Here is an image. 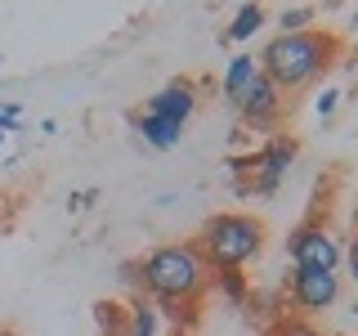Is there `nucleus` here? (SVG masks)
<instances>
[{"label":"nucleus","mask_w":358,"mask_h":336,"mask_svg":"<svg viewBox=\"0 0 358 336\" xmlns=\"http://www.w3.org/2000/svg\"><path fill=\"white\" fill-rule=\"evenodd\" d=\"M341 36L327 27H309V31H296V36H268L264 50L255 54L260 63V76H268L278 90H305L313 85L327 67L341 63Z\"/></svg>","instance_id":"nucleus-1"},{"label":"nucleus","mask_w":358,"mask_h":336,"mask_svg":"<svg viewBox=\"0 0 358 336\" xmlns=\"http://www.w3.org/2000/svg\"><path fill=\"white\" fill-rule=\"evenodd\" d=\"M139 287H148L157 305H193L210 283V265L201 260L197 242H166L139 260Z\"/></svg>","instance_id":"nucleus-2"},{"label":"nucleus","mask_w":358,"mask_h":336,"mask_svg":"<svg viewBox=\"0 0 358 336\" xmlns=\"http://www.w3.org/2000/svg\"><path fill=\"white\" fill-rule=\"evenodd\" d=\"M264 246V224L255 216H242V211H220L201 224L197 233V251L210 269H246L260 255Z\"/></svg>","instance_id":"nucleus-3"},{"label":"nucleus","mask_w":358,"mask_h":336,"mask_svg":"<svg viewBox=\"0 0 358 336\" xmlns=\"http://www.w3.org/2000/svg\"><path fill=\"white\" fill-rule=\"evenodd\" d=\"M287 260H291V269H322V274H336L341 260H345V246L331 229H322V224H300L287 238Z\"/></svg>","instance_id":"nucleus-4"},{"label":"nucleus","mask_w":358,"mask_h":336,"mask_svg":"<svg viewBox=\"0 0 358 336\" xmlns=\"http://www.w3.org/2000/svg\"><path fill=\"white\" fill-rule=\"evenodd\" d=\"M291 300L305 314H322L341 300V274H322V269H291Z\"/></svg>","instance_id":"nucleus-5"},{"label":"nucleus","mask_w":358,"mask_h":336,"mask_svg":"<svg viewBox=\"0 0 358 336\" xmlns=\"http://www.w3.org/2000/svg\"><path fill=\"white\" fill-rule=\"evenodd\" d=\"M296 153H300V144L291 139V134H278V139H268L260 153H255V193L268 197V193H278V184H282V175L291 171V162H296Z\"/></svg>","instance_id":"nucleus-6"},{"label":"nucleus","mask_w":358,"mask_h":336,"mask_svg":"<svg viewBox=\"0 0 358 336\" xmlns=\"http://www.w3.org/2000/svg\"><path fill=\"white\" fill-rule=\"evenodd\" d=\"M282 90H278L268 76H255L251 81V90L238 99V112H242V121L251 130H273L278 126V117H282Z\"/></svg>","instance_id":"nucleus-7"},{"label":"nucleus","mask_w":358,"mask_h":336,"mask_svg":"<svg viewBox=\"0 0 358 336\" xmlns=\"http://www.w3.org/2000/svg\"><path fill=\"white\" fill-rule=\"evenodd\" d=\"M143 112H148V117H162V121H171V126L184 130L188 117L197 112V85H193V81H171V85H162V90L148 99V104H143Z\"/></svg>","instance_id":"nucleus-8"},{"label":"nucleus","mask_w":358,"mask_h":336,"mask_svg":"<svg viewBox=\"0 0 358 336\" xmlns=\"http://www.w3.org/2000/svg\"><path fill=\"white\" fill-rule=\"evenodd\" d=\"M130 126L139 130V139L157 153H171V148H179V139H184L179 126H171V121H162V117H148V112H130Z\"/></svg>","instance_id":"nucleus-9"},{"label":"nucleus","mask_w":358,"mask_h":336,"mask_svg":"<svg viewBox=\"0 0 358 336\" xmlns=\"http://www.w3.org/2000/svg\"><path fill=\"white\" fill-rule=\"evenodd\" d=\"M255 76H260V63H255V54H233L229 67H224V81H220L224 99H229V104H238L246 90H251Z\"/></svg>","instance_id":"nucleus-10"},{"label":"nucleus","mask_w":358,"mask_h":336,"mask_svg":"<svg viewBox=\"0 0 358 336\" xmlns=\"http://www.w3.org/2000/svg\"><path fill=\"white\" fill-rule=\"evenodd\" d=\"M264 5H242L238 14H233L229 22V31H224V41H233V45H242V41H251L255 31H264Z\"/></svg>","instance_id":"nucleus-11"},{"label":"nucleus","mask_w":358,"mask_h":336,"mask_svg":"<svg viewBox=\"0 0 358 336\" xmlns=\"http://www.w3.org/2000/svg\"><path fill=\"white\" fill-rule=\"evenodd\" d=\"M157 332H162V314H157V305H148V300L126 305V332L121 336H157Z\"/></svg>","instance_id":"nucleus-12"},{"label":"nucleus","mask_w":358,"mask_h":336,"mask_svg":"<svg viewBox=\"0 0 358 336\" xmlns=\"http://www.w3.org/2000/svg\"><path fill=\"white\" fill-rule=\"evenodd\" d=\"M318 22V5H287L278 14V36H296V31H309Z\"/></svg>","instance_id":"nucleus-13"},{"label":"nucleus","mask_w":358,"mask_h":336,"mask_svg":"<svg viewBox=\"0 0 358 336\" xmlns=\"http://www.w3.org/2000/svg\"><path fill=\"white\" fill-rule=\"evenodd\" d=\"M94 323H99V336H121L126 332V305L121 300H99Z\"/></svg>","instance_id":"nucleus-14"},{"label":"nucleus","mask_w":358,"mask_h":336,"mask_svg":"<svg viewBox=\"0 0 358 336\" xmlns=\"http://www.w3.org/2000/svg\"><path fill=\"white\" fill-rule=\"evenodd\" d=\"M215 283H220V291L233 300V305H242V300L251 296V291H246V274H242V269H220Z\"/></svg>","instance_id":"nucleus-15"},{"label":"nucleus","mask_w":358,"mask_h":336,"mask_svg":"<svg viewBox=\"0 0 358 336\" xmlns=\"http://www.w3.org/2000/svg\"><path fill=\"white\" fill-rule=\"evenodd\" d=\"M22 121V108L18 104H0V134H14Z\"/></svg>","instance_id":"nucleus-16"},{"label":"nucleus","mask_w":358,"mask_h":336,"mask_svg":"<svg viewBox=\"0 0 358 336\" xmlns=\"http://www.w3.org/2000/svg\"><path fill=\"white\" fill-rule=\"evenodd\" d=\"M336 108H341V90H322L318 104H313V112H318V117H331Z\"/></svg>","instance_id":"nucleus-17"},{"label":"nucleus","mask_w":358,"mask_h":336,"mask_svg":"<svg viewBox=\"0 0 358 336\" xmlns=\"http://www.w3.org/2000/svg\"><path fill=\"white\" fill-rule=\"evenodd\" d=\"M282 336H318V332H313V328H300V323H287Z\"/></svg>","instance_id":"nucleus-18"},{"label":"nucleus","mask_w":358,"mask_h":336,"mask_svg":"<svg viewBox=\"0 0 358 336\" xmlns=\"http://www.w3.org/2000/svg\"><path fill=\"white\" fill-rule=\"evenodd\" d=\"M0 336H14V332H9V328H0Z\"/></svg>","instance_id":"nucleus-19"},{"label":"nucleus","mask_w":358,"mask_h":336,"mask_svg":"<svg viewBox=\"0 0 358 336\" xmlns=\"http://www.w3.org/2000/svg\"><path fill=\"white\" fill-rule=\"evenodd\" d=\"M5 139H9V134H0V148H5Z\"/></svg>","instance_id":"nucleus-20"},{"label":"nucleus","mask_w":358,"mask_h":336,"mask_svg":"<svg viewBox=\"0 0 358 336\" xmlns=\"http://www.w3.org/2000/svg\"><path fill=\"white\" fill-rule=\"evenodd\" d=\"M0 63H5V59H0Z\"/></svg>","instance_id":"nucleus-21"}]
</instances>
